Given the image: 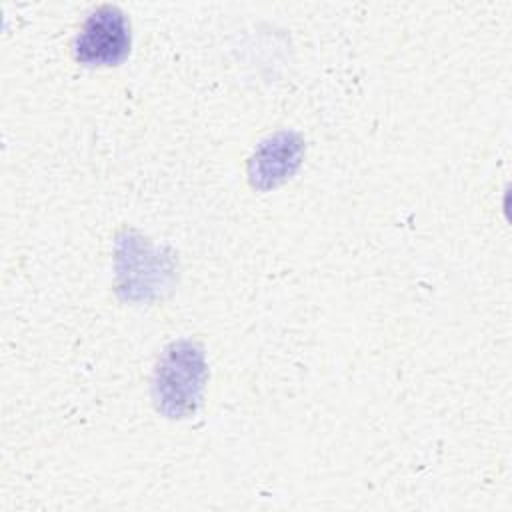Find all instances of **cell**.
Returning a JSON list of instances; mask_svg holds the SVG:
<instances>
[{
	"label": "cell",
	"instance_id": "6da1fadb",
	"mask_svg": "<svg viewBox=\"0 0 512 512\" xmlns=\"http://www.w3.org/2000/svg\"><path fill=\"white\" fill-rule=\"evenodd\" d=\"M202 352L190 342L172 344L156 368V398L162 412L182 418L196 410L206 378Z\"/></svg>",
	"mask_w": 512,
	"mask_h": 512
},
{
	"label": "cell",
	"instance_id": "7a4b0ae2",
	"mask_svg": "<svg viewBox=\"0 0 512 512\" xmlns=\"http://www.w3.org/2000/svg\"><path fill=\"white\" fill-rule=\"evenodd\" d=\"M76 60L88 66L120 64L130 52V24L116 6L96 8L74 44Z\"/></svg>",
	"mask_w": 512,
	"mask_h": 512
},
{
	"label": "cell",
	"instance_id": "3957f363",
	"mask_svg": "<svg viewBox=\"0 0 512 512\" xmlns=\"http://www.w3.org/2000/svg\"><path fill=\"white\" fill-rule=\"evenodd\" d=\"M292 138V134H278L262 144L260 152L252 158V164L256 166V170H252V178H256V182L266 180L264 186L268 188L294 172L300 162L302 146Z\"/></svg>",
	"mask_w": 512,
	"mask_h": 512
}]
</instances>
